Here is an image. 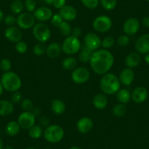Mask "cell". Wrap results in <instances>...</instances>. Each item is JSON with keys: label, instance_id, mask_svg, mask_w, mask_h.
I'll return each mask as SVG.
<instances>
[{"label": "cell", "instance_id": "obj_1", "mask_svg": "<svg viewBox=\"0 0 149 149\" xmlns=\"http://www.w3.org/2000/svg\"><path fill=\"white\" fill-rule=\"evenodd\" d=\"M113 55L107 49L93 51L90 58V66L95 73L104 74L109 72L114 64Z\"/></svg>", "mask_w": 149, "mask_h": 149}, {"label": "cell", "instance_id": "obj_2", "mask_svg": "<svg viewBox=\"0 0 149 149\" xmlns=\"http://www.w3.org/2000/svg\"><path fill=\"white\" fill-rule=\"evenodd\" d=\"M121 86V82L116 74L107 72L103 74L100 80V88L104 94H116Z\"/></svg>", "mask_w": 149, "mask_h": 149}, {"label": "cell", "instance_id": "obj_3", "mask_svg": "<svg viewBox=\"0 0 149 149\" xmlns=\"http://www.w3.org/2000/svg\"><path fill=\"white\" fill-rule=\"evenodd\" d=\"M0 81L4 89L10 92L18 91L22 85L21 78L16 73L12 71L4 72Z\"/></svg>", "mask_w": 149, "mask_h": 149}, {"label": "cell", "instance_id": "obj_4", "mask_svg": "<svg viewBox=\"0 0 149 149\" xmlns=\"http://www.w3.org/2000/svg\"><path fill=\"white\" fill-rule=\"evenodd\" d=\"M43 136L45 140L49 143H56L63 139L64 136V131L62 127L59 125H49L43 132Z\"/></svg>", "mask_w": 149, "mask_h": 149}, {"label": "cell", "instance_id": "obj_5", "mask_svg": "<svg viewBox=\"0 0 149 149\" xmlns=\"http://www.w3.org/2000/svg\"><path fill=\"white\" fill-rule=\"evenodd\" d=\"M81 48V42L79 39L74 36L70 35L67 37L61 45L63 52L68 55H73L79 52Z\"/></svg>", "mask_w": 149, "mask_h": 149}, {"label": "cell", "instance_id": "obj_6", "mask_svg": "<svg viewBox=\"0 0 149 149\" xmlns=\"http://www.w3.org/2000/svg\"><path fill=\"white\" fill-rule=\"evenodd\" d=\"M33 36L38 42H46L51 38V30L44 23H38L33 26Z\"/></svg>", "mask_w": 149, "mask_h": 149}, {"label": "cell", "instance_id": "obj_7", "mask_svg": "<svg viewBox=\"0 0 149 149\" xmlns=\"http://www.w3.org/2000/svg\"><path fill=\"white\" fill-rule=\"evenodd\" d=\"M93 27L98 32H106L112 27V20L107 15H100L94 19Z\"/></svg>", "mask_w": 149, "mask_h": 149}, {"label": "cell", "instance_id": "obj_8", "mask_svg": "<svg viewBox=\"0 0 149 149\" xmlns=\"http://www.w3.org/2000/svg\"><path fill=\"white\" fill-rule=\"evenodd\" d=\"M16 24L20 29H29L34 26L35 18L31 13H22L16 18Z\"/></svg>", "mask_w": 149, "mask_h": 149}, {"label": "cell", "instance_id": "obj_9", "mask_svg": "<svg viewBox=\"0 0 149 149\" xmlns=\"http://www.w3.org/2000/svg\"><path fill=\"white\" fill-rule=\"evenodd\" d=\"M35 118L31 111H24L20 114L18 123L23 130H29L35 124Z\"/></svg>", "mask_w": 149, "mask_h": 149}, {"label": "cell", "instance_id": "obj_10", "mask_svg": "<svg viewBox=\"0 0 149 149\" xmlns=\"http://www.w3.org/2000/svg\"><path fill=\"white\" fill-rule=\"evenodd\" d=\"M72 80L74 83L82 84L86 83L90 78V72L85 67H78L72 72Z\"/></svg>", "mask_w": 149, "mask_h": 149}, {"label": "cell", "instance_id": "obj_11", "mask_svg": "<svg viewBox=\"0 0 149 149\" xmlns=\"http://www.w3.org/2000/svg\"><path fill=\"white\" fill-rule=\"evenodd\" d=\"M84 45L91 51H95L102 46V41L97 34L90 32L84 37Z\"/></svg>", "mask_w": 149, "mask_h": 149}, {"label": "cell", "instance_id": "obj_12", "mask_svg": "<svg viewBox=\"0 0 149 149\" xmlns=\"http://www.w3.org/2000/svg\"><path fill=\"white\" fill-rule=\"evenodd\" d=\"M34 17L36 20L45 22L51 19L53 16V12L51 9L48 7H40L34 11Z\"/></svg>", "mask_w": 149, "mask_h": 149}, {"label": "cell", "instance_id": "obj_13", "mask_svg": "<svg viewBox=\"0 0 149 149\" xmlns=\"http://www.w3.org/2000/svg\"><path fill=\"white\" fill-rule=\"evenodd\" d=\"M123 29L127 35H134L140 29V23L136 18H130L124 22Z\"/></svg>", "mask_w": 149, "mask_h": 149}, {"label": "cell", "instance_id": "obj_14", "mask_svg": "<svg viewBox=\"0 0 149 149\" xmlns=\"http://www.w3.org/2000/svg\"><path fill=\"white\" fill-rule=\"evenodd\" d=\"M135 48L138 53L147 54L149 53V34H145L137 38L135 42Z\"/></svg>", "mask_w": 149, "mask_h": 149}, {"label": "cell", "instance_id": "obj_15", "mask_svg": "<svg viewBox=\"0 0 149 149\" xmlns=\"http://www.w3.org/2000/svg\"><path fill=\"white\" fill-rule=\"evenodd\" d=\"M5 36L10 42H18L22 39L23 34L21 30L18 27L9 26L5 29Z\"/></svg>", "mask_w": 149, "mask_h": 149}, {"label": "cell", "instance_id": "obj_16", "mask_svg": "<svg viewBox=\"0 0 149 149\" xmlns=\"http://www.w3.org/2000/svg\"><path fill=\"white\" fill-rule=\"evenodd\" d=\"M148 97V90L145 87H136L131 94V99L136 104L143 103Z\"/></svg>", "mask_w": 149, "mask_h": 149}, {"label": "cell", "instance_id": "obj_17", "mask_svg": "<svg viewBox=\"0 0 149 149\" xmlns=\"http://www.w3.org/2000/svg\"><path fill=\"white\" fill-rule=\"evenodd\" d=\"M59 15L65 21H72L77 18V10L71 5H65L59 10Z\"/></svg>", "mask_w": 149, "mask_h": 149}, {"label": "cell", "instance_id": "obj_18", "mask_svg": "<svg viewBox=\"0 0 149 149\" xmlns=\"http://www.w3.org/2000/svg\"><path fill=\"white\" fill-rule=\"evenodd\" d=\"M134 78V72L131 68H124L122 71L120 72L119 79L121 84L124 86H130L131 85L132 83L133 82Z\"/></svg>", "mask_w": 149, "mask_h": 149}, {"label": "cell", "instance_id": "obj_19", "mask_svg": "<svg viewBox=\"0 0 149 149\" xmlns=\"http://www.w3.org/2000/svg\"><path fill=\"white\" fill-rule=\"evenodd\" d=\"M94 126V123H93L92 120L88 117H84L81 118V119L78 120V123H77V128L79 132L82 133V134H86V133L89 132L93 128Z\"/></svg>", "mask_w": 149, "mask_h": 149}, {"label": "cell", "instance_id": "obj_20", "mask_svg": "<svg viewBox=\"0 0 149 149\" xmlns=\"http://www.w3.org/2000/svg\"><path fill=\"white\" fill-rule=\"evenodd\" d=\"M14 110L13 103L8 100H0V116H8Z\"/></svg>", "mask_w": 149, "mask_h": 149}, {"label": "cell", "instance_id": "obj_21", "mask_svg": "<svg viewBox=\"0 0 149 149\" xmlns=\"http://www.w3.org/2000/svg\"><path fill=\"white\" fill-rule=\"evenodd\" d=\"M61 45L57 42H52L48 45L46 48V54L48 56L51 58H56L59 56L61 54Z\"/></svg>", "mask_w": 149, "mask_h": 149}, {"label": "cell", "instance_id": "obj_22", "mask_svg": "<svg viewBox=\"0 0 149 149\" xmlns=\"http://www.w3.org/2000/svg\"><path fill=\"white\" fill-rule=\"evenodd\" d=\"M140 56L138 53L132 52L127 56L125 58V64L129 68H134L137 67L140 62Z\"/></svg>", "mask_w": 149, "mask_h": 149}, {"label": "cell", "instance_id": "obj_23", "mask_svg": "<svg viewBox=\"0 0 149 149\" xmlns=\"http://www.w3.org/2000/svg\"><path fill=\"white\" fill-rule=\"evenodd\" d=\"M93 104L98 110L105 108L107 104V98L104 94H97L93 98Z\"/></svg>", "mask_w": 149, "mask_h": 149}, {"label": "cell", "instance_id": "obj_24", "mask_svg": "<svg viewBox=\"0 0 149 149\" xmlns=\"http://www.w3.org/2000/svg\"><path fill=\"white\" fill-rule=\"evenodd\" d=\"M51 110L56 115H61L65 111L66 105L62 100L56 99L51 103Z\"/></svg>", "mask_w": 149, "mask_h": 149}, {"label": "cell", "instance_id": "obj_25", "mask_svg": "<svg viewBox=\"0 0 149 149\" xmlns=\"http://www.w3.org/2000/svg\"><path fill=\"white\" fill-rule=\"evenodd\" d=\"M21 127H20L18 121H10L8 124H7L6 127H5V131L6 133L10 136H15L19 133L20 130H21Z\"/></svg>", "mask_w": 149, "mask_h": 149}, {"label": "cell", "instance_id": "obj_26", "mask_svg": "<svg viewBox=\"0 0 149 149\" xmlns=\"http://www.w3.org/2000/svg\"><path fill=\"white\" fill-rule=\"evenodd\" d=\"M117 100H118L120 103L122 104H127L130 102L131 99V94H130V91L127 88H121L116 93Z\"/></svg>", "mask_w": 149, "mask_h": 149}, {"label": "cell", "instance_id": "obj_27", "mask_svg": "<svg viewBox=\"0 0 149 149\" xmlns=\"http://www.w3.org/2000/svg\"><path fill=\"white\" fill-rule=\"evenodd\" d=\"M91 54H92V51L88 49L86 46L84 45L83 47H81V50H80V53L78 54V59L83 63L89 62Z\"/></svg>", "mask_w": 149, "mask_h": 149}, {"label": "cell", "instance_id": "obj_28", "mask_svg": "<svg viewBox=\"0 0 149 149\" xmlns=\"http://www.w3.org/2000/svg\"><path fill=\"white\" fill-rule=\"evenodd\" d=\"M78 65V60L74 57L69 56L64 58L62 61V67L66 70H74Z\"/></svg>", "mask_w": 149, "mask_h": 149}, {"label": "cell", "instance_id": "obj_29", "mask_svg": "<svg viewBox=\"0 0 149 149\" xmlns=\"http://www.w3.org/2000/svg\"><path fill=\"white\" fill-rule=\"evenodd\" d=\"M24 3L21 0H14L10 4V10L15 15H20L24 10Z\"/></svg>", "mask_w": 149, "mask_h": 149}, {"label": "cell", "instance_id": "obj_30", "mask_svg": "<svg viewBox=\"0 0 149 149\" xmlns=\"http://www.w3.org/2000/svg\"><path fill=\"white\" fill-rule=\"evenodd\" d=\"M127 111V107L125 105V104H122V103H119V104H116L113 108V114L116 117H123L125 116L126 113Z\"/></svg>", "mask_w": 149, "mask_h": 149}, {"label": "cell", "instance_id": "obj_31", "mask_svg": "<svg viewBox=\"0 0 149 149\" xmlns=\"http://www.w3.org/2000/svg\"><path fill=\"white\" fill-rule=\"evenodd\" d=\"M42 134H43V132H42L40 126L34 125L29 130V134L30 137H31L32 139L40 138Z\"/></svg>", "mask_w": 149, "mask_h": 149}, {"label": "cell", "instance_id": "obj_32", "mask_svg": "<svg viewBox=\"0 0 149 149\" xmlns=\"http://www.w3.org/2000/svg\"><path fill=\"white\" fill-rule=\"evenodd\" d=\"M61 34L64 36H70L72 34V28L70 24L67 21H63L58 27Z\"/></svg>", "mask_w": 149, "mask_h": 149}, {"label": "cell", "instance_id": "obj_33", "mask_svg": "<svg viewBox=\"0 0 149 149\" xmlns=\"http://www.w3.org/2000/svg\"><path fill=\"white\" fill-rule=\"evenodd\" d=\"M101 5L105 10L110 11L116 8L117 0H100Z\"/></svg>", "mask_w": 149, "mask_h": 149}, {"label": "cell", "instance_id": "obj_34", "mask_svg": "<svg viewBox=\"0 0 149 149\" xmlns=\"http://www.w3.org/2000/svg\"><path fill=\"white\" fill-rule=\"evenodd\" d=\"M46 48L47 47L44 42H38L33 48V53L36 56H42L46 52Z\"/></svg>", "mask_w": 149, "mask_h": 149}, {"label": "cell", "instance_id": "obj_35", "mask_svg": "<svg viewBox=\"0 0 149 149\" xmlns=\"http://www.w3.org/2000/svg\"><path fill=\"white\" fill-rule=\"evenodd\" d=\"M115 44V39L112 36H107L104 37L102 42V46L104 48V49H108V48H112Z\"/></svg>", "mask_w": 149, "mask_h": 149}, {"label": "cell", "instance_id": "obj_36", "mask_svg": "<svg viewBox=\"0 0 149 149\" xmlns=\"http://www.w3.org/2000/svg\"><path fill=\"white\" fill-rule=\"evenodd\" d=\"M21 107L24 111H31L34 108V104L29 99H24L22 100L21 104Z\"/></svg>", "mask_w": 149, "mask_h": 149}, {"label": "cell", "instance_id": "obj_37", "mask_svg": "<svg viewBox=\"0 0 149 149\" xmlns=\"http://www.w3.org/2000/svg\"><path fill=\"white\" fill-rule=\"evenodd\" d=\"M81 2L88 9H95L98 6L100 0H81Z\"/></svg>", "mask_w": 149, "mask_h": 149}, {"label": "cell", "instance_id": "obj_38", "mask_svg": "<svg viewBox=\"0 0 149 149\" xmlns=\"http://www.w3.org/2000/svg\"><path fill=\"white\" fill-rule=\"evenodd\" d=\"M37 3L35 0H25L24 2V8L29 13L34 12L36 10Z\"/></svg>", "mask_w": 149, "mask_h": 149}, {"label": "cell", "instance_id": "obj_39", "mask_svg": "<svg viewBox=\"0 0 149 149\" xmlns=\"http://www.w3.org/2000/svg\"><path fill=\"white\" fill-rule=\"evenodd\" d=\"M12 67V64L11 61L8 58H3L0 61V69L5 72L10 71V69Z\"/></svg>", "mask_w": 149, "mask_h": 149}, {"label": "cell", "instance_id": "obj_40", "mask_svg": "<svg viewBox=\"0 0 149 149\" xmlns=\"http://www.w3.org/2000/svg\"><path fill=\"white\" fill-rule=\"evenodd\" d=\"M28 49V46H27V44L25 42H23V41H19V42H16V45H15V50H16L18 54H25L27 51Z\"/></svg>", "mask_w": 149, "mask_h": 149}, {"label": "cell", "instance_id": "obj_41", "mask_svg": "<svg viewBox=\"0 0 149 149\" xmlns=\"http://www.w3.org/2000/svg\"><path fill=\"white\" fill-rule=\"evenodd\" d=\"M117 43L119 46L125 47L130 43V37L127 34H123L121 35L118 39H117Z\"/></svg>", "mask_w": 149, "mask_h": 149}, {"label": "cell", "instance_id": "obj_42", "mask_svg": "<svg viewBox=\"0 0 149 149\" xmlns=\"http://www.w3.org/2000/svg\"><path fill=\"white\" fill-rule=\"evenodd\" d=\"M51 21V24H52V25L54 26L58 27V26H59L63 21H64V20H63V18H61V15H59V13H58V14H54V15H53Z\"/></svg>", "mask_w": 149, "mask_h": 149}, {"label": "cell", "instance_id": "obj_43", "mask_svg": "<svg viewBox=\"0 0 149 149\" xmlns=\"http://www.w3.org/2000/svg\"><path fill=\"white\" fill-rule=\"evenodd\" d=\"M4 21L6 25L9 26H13L15 24H16V18L13 15H8L4 18Z\"/></svg>", "mask_w": 149, "mask_h": 149}, {"label": "cell", "instance_id": "obj_44", "mask_svg": "<svg viewBox=\"0 0 149 149\" xmlns=\"http://www.w3.org/2000/svg\"><path fill=\"white\" fill-rule=\"evenodd\" d=\"M21 100H22V94L19 91H17L13 93L11 96V102L13 103H18L21 101Z\"/></svg>", "mask_w": 149, "mask_h": 149}, {"label": "cell", "instance_id": "obj_45", "mask_svg": "<svg viewBox=\"0 0 149 149\" xmlns=\"http://www.w3.org/2000/svg\"><path fill=\"white\" fill-rule=\"evenodd\" d=\"M66 5V0H54L53 6L56 9H61Z\"/></svg>", "mask_w": 149, "mask_h": 149}, {"label": "cell", "instance_id": "obj_46", "mask_svg": "<svg viewBox=\"0 0 149 149\" xmlns=\"http://www.w3.org/2000/svg\"><path fill=\"white\" fill-rule=\"evenodd\" d=\"M72 35L74 36V37L79 38L82 35V30L80 27H75L73 29H72Z\"/></svg>", "mask_w": 149, "mask_h": 149}, {"label": "cell", "instance_id": "obj_47", "mask_svg": "<svg viewBox=\"0 0 149 149\" xmlns=\"http://www.w3.org/2000/svg\"><path fill=\"white\" fill-rule=\"evenodd\" d=\"M40 123L42 126L47 127L48 126H49L48 125L49 124V119H48V118L47 116H41L40 118Z\"/></svg>", "mask_w": 149, "mask_h": 149}, {"label": "cell", "instance_id": "obj_48", "mask_svg": "<svg viewBox=\"0 0 149 149\" xmlns=\"http://www.w3.org/2000/svg\"><path fill=\"white\" fill-rule=\"evenodd\" d=\"M142 24L146 28H149V15H146L142 20Z\"/></svg>", "mask_w": 149, "mask_h": 149}, {"label": "cell", "instance_id": "obj_49", "mask_svg": "<svg viewBox=\"0 0 149 149\" xmlns=\"http://www.w3.org/2000/svg\"><path fill=\"white\" fill-rule=\"evenodd\" d=\"M31 112H32V113L35 116V117L38 116H40V109L37 108V107H34L33 110H31Z\"/></svg>", "mask_w": 149, "mask_h": 149}, {"label": "cell", "instance_id": "obj_50", "mask_svg": "<svg viewBox=\"0 0 149 149\" xmlns=\"http://www.w3.org/2000/svg\"><path fill=\"white\" fill-rule=\"evenodd\" d=\"M42 2H43V3L46 4L47 5H53L54 0H42Z\"/></svg>", "mask_w": 149, "mask_h": 149}, {"label": "cell", "instance_id": "obj_51", "mask_svg": "<svg viewBox=\"0 0 149 149\" xmlns=\"http://www.w3.org/2000/svg\"><path fill=\"white\" fill-rule=\"evenodd\" d=\"M4 18H5V15H4L3 11L0 9V22H2L4 20Z\"/></svg>", "mask_w": 149, "mask_h": 149}, {"label": "cell", "instance_id": "obj_52", "mask_svg": "<svg viewBox=\"0 0 149 149\" xmlns=\"http://www.w3.org/2000/svg\"><path fill=\"white\" fill-rule=\"evenodd\" d=\"M144 58H145V61H146V62L147 63V64L149 65V53H148V54H146Z\"/></svg>", "mask_w": 149, "mask_h": 149}, {"label": "cell", "instance_id": "obj_53", "mask_svg": "<svg viewBox=\"0 0 149 149\" xmlns=\"http://www.w3.org/2000/svg\"><path fill=\"white\" fill-rule=\"evenodd\" d=\"M3 87H2V84H1V81H0V97L2 96V93H3Z\"/></svg>", "mask_w": 149, "mask_h": 149}, {"label": "cell", "instance_id": "obj_54", "mask_svg": "<svg viewBox=\"0 0 149 149\" xmlns=\"http://www.w3.org/2000/svg\"><path fill=\"white\" fill-rule=\"evenodd\" d=\"M0 149H3V141L0 138Z\"/></svg>", "mask_w": 149, "mask_h": 149}, {"label": "cell", "instance_id": "obj_55", "mask_svg": "<svg viewBox=\"0 0 149 149\" xmlns=\"http://www.w3.org/2000/svg\"><path fill=\"white\" fill-rule=\"evenodd\" d=\"M69 149H82V148L80 147H78V146H72V147L70 148Z\"/></svg>", "mask_w": 149, "mask_h": 149}, {"label": "cell", "instance_id": "obj_56", "mask_svg": "<svg viewBox=\"0 0 149 149\" xmlns=\"http://www.w3.org/2000/svg\"><path fill=\"white\" fill-rule=\"evenodd\" d=\"M3 149H13V148L10 146H5Z\"/></svg>", "mask_w": 149, "mask_h": 149}, {"label": "cell", "instance_id": "obj_57", "mask_svg": "<svg viewBox=\"0 0 149 149\" xmlns=\"http://www.w3.org/2000/svg\"><path fill=\"white\" fill-rule=\"evenodd\" d=\"M26 149H34V148H26Z\"/></svg>", "mask_w": 149, "mask_h": 149}, {"label": "cell", "instance_id": "obj_58", "mask_svg": "<svg viewBox=\"0 0 149 149\" xmlns=\"http://www.w3.org/2000/svg\"><path fill=\"white\" fill-rule=\"evenodd\" d=\"M146 1H147V2H149V0H146Z\"/></svg>", "mask_w": 149, "mask_h": 149}, {"label": "cell", "instance_id": "obj_59", "mask_svg": "<svg viewBox=\"0 0 149 149\" xmlns=\"http://www.w3.org/2000/svg\"><path fill=\"white\" fill-rule=\"evenodd\" d=\"M45 149H51V148H45Z\"/></svg>", "mask_w": 149, "mask_h": 149}]
</instances>
